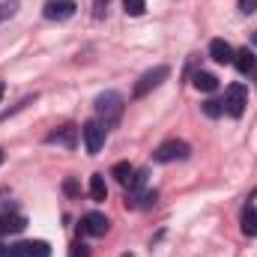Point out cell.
Wrapping results in <instances>:
<instances>
[{
    "instance_id": "d6986e66",
    "label": "cell",
    "mask_w": 257,
    "mask_h": 257,
    "mask_svg": "<svg viewBox=\"0 0 257 257\" xmlns=\"http://www.w3.org/2000/svg\"><path fill=\"white\" fill-rule=\"evenodd\" d=\"M221 111H224V105H221L218 99H206V102H203V114H206V117H221Z\"/></svg>"
},
{
    "instance_id": "603a6c76",
    "label": "cell",
    "mask_w": 257,
    "mask_h": 257,
    "mask_svg": "<svg viewBox=\"0 0 257 257\" xmlns=\"http://www.w3.org/2000/svg\"><path fill=\"white\" fill-rule=\"evenodd\" d=\"M15 9H18V3H15V0H12V3H3V6H0V21H3V18H9Z\"/></svg>"
},
{
    "instance_id": "4fadbf2b",
    "label": "cell",
    "mask_w": 257,
    "mask_h": 257,
    "mask_svg": "<svg viewBox=\"0 0 257 257\" xmlns=\"http://www.w3.org/2000/svg\"><path fill=\"white\" fill-rule=\"evenodd\" d=\"M233 66L242 72V75H248V72H254L257 69V57L254 51H248V48H239V51H233Z\"/></svg>"
},
{
    "instance_id": "6da1fadb",
    "label": "cell",
    "mask_w": 257,
    "mask_h": 257,
    "mask_svg": "<svg viewBox=\"0 0 257 257\" xmlns=\"http://www.w3.org/2000/svg\"><path fill=\"white\" fill-rule=\"evenodd\" d=\"M123 108H126V102H123V96L120 93H114V90H108V93H102L99 99H96V114H99V123L108 128H117L120 123V117H123Z\"/></svg>"
},
{
    "instance_id": "3957f363",
    "label": "cell",
    "mask_w": 257,
    "mask_h": 257,
    "mask_svg": "<svg viewBox=\"0 0 257 257\" xmlns=\"http://www.w3.org/2000/svg\"><path fill=\"white\" fill-rule=\"evenodd\" d=\"M168 75H171V69H168V66H156V69L144 72V75L138 78V84L132 87V99H144V96H147V93H153L162 81H168Z\"/></svg>"
},
{
    "instance_id": "9c48e42d",
    "label": "cell",
    "mask_w": 257,
    "mask_h": 257,
    "mask_svg": "<svg viewBox=\"0 0 257 257\" xmlns=\"http://www.w3.org/2000/svg\"><path fill=\"white\" fill-rule=\"evenodd\" d=\"M12 257H51V245L45 239L18 242V245H12Z\"/></svg>"
},
{
    "instance_id": "8fae6325",
    "label": "cell",
    "mask_w": 257,
    "mask_h": 257,
    "mask_svg": "<svg viewBox=\"0 0 257 257\" xmlns=\"http://www.w3.org/2000/svg\"><path fill=\"white\" fill-rule=\"evenodd\" d=\"M209 57L215 60V63H233V48H230V42H224V39H212L209 42Z\"/></svg>"
},
{
    "instance_id": "2e32d148",
    "label": "cell",
    "mask_w": 257,
    "mask_h": 257,
    "mask_svg": "<svg viewBox=\"0 0 257 257\" xmlns=\"http://www.w3.org/2000/svg\"><path fill=\"white\" fill-rule=\"evenodd\" d=\"M132 174H135V171H132V165H128V162H117V165H114V171H111V177H114L117 183H123V186L132 180Z\"/></svg>"
},
{
    "instance_id": "d4e9b609",
    "label": "cell",
    "mask_w": 257,
    "mask_h": 257,
    "mask_svg": "<svg viewBox=\"0 0 257 257\" xmlns=\"http://www.w3.org/2000/svg\"><path fill=\"white\" fill-rule=\"evenodd\" d=\"M105 6H108V0H96V15H102V12H105Z\"/></svg>"
},
{
    "instance_id": "ba28073f",
    "label": "cell",
    "mask_w": 257,
    "mask_h": 257,
    "mask_svg": "<svg viewBox=\"0 0 257 257\" xmlns=\"http://www.w3.org/2000/svg\"><path fill=\"white\" fill-rule=\"evenodd\" d=\"M108 227H111V221L102 212H87L81 218V233H87V236H105Z\"/></svg>"
},
{
    "instance_id": "f1b7e54d",
    "label": "cell",
    "mask_w": 257,
    "mask_h": 257,
    "mask_svg": "<svg viewBox=\"0 0 257 257\" xmlns=\"http://www.w3.org/2000/svg\"><path fill=\"white\" fill-rule=\"evenodd\" d=\"M0 165H3V153H0Z\"/></svg>"
},
{
    "instance_id": "52a82bcc",
    "label": "cell",
    "mask_w": 257,
    "mask_h": 257,
    "mask_svg": "<svg viewBox=\"0 0 257 257\" xmlns=\"http://www.w3.org/2000/svg\"><path fill=\"white\" fill-rule=\"evenodd\" d=\"M144 192H147V171H138V174H132V180L126 183V206L138 209Z\"/></svg>"
},
{
    "instance_id": "9a60e30c",
    "label": "cell",
    "mask_w": 257,
    "mask_h": 257,
    "mask_svg": "<svg viewBox=\"0 0 257 257\" xmlns=\"http://www.w3.org/2000/svg\"><path fill=\"white\" fill-rule=\"evenodd\" d=\"M197 90H203V93H212V90H218V78L212 75V72H197L192 81Z\"/></svg>"
},
{
    "instance_id": "8992f818",
    "label": "cell",
    "mask_w": 257,
    "mask_h": 257,
    "mask_svg": "<svg viewBox=\"0 0 257 257\" xmlns=\"http://www.w3.org/2000/svg\"><path fill=\"white\" fill-rule=\"evenodd\" d=\"M75 9H78L75 0H48V3L42 6V15H45L48 21H66V18L75 15Z\"/></svg>"
},
{
    "instance_id": "7402d4cb",
    "label": "cell",
    "mask_w": 257,
    "mask_h": 257,
    "mask_svg": "<svg viewBox=\"0 0 257 257\" xmlns=\"http://www.w3.org/2000/svg\"><path fill=\"white\" fill-rule=\"evenodd\" d=\"M69 257H90V248H87L84 242H75L72 251H69Z\"/></svg>"
},
{
    "instance_id": "5bb4252c",
    "label": "cell",
    "mask_w": 257,
    "mask_h": 257,
    "mask_svg": "<svg viewBox=\"0 0 257 257\" xmlns=\"http://www.w3.org/2000/svg\"><path fill=\"white\" fill-rule=\"evenodd\" d=\"M90 197H93L96 203H102V200L108 197V186H105V177H102V174H93V177H90Z\"/></svg>"
},
{
    "instance_id": "4316f807",
    "label": "cell",
    "mask_w": 257,
    "mask_h": 257,
    "mask_svg": "<svg viewBox=\"0 0 257 257\" xmlns=\"http://www.w3.org/2000/svg\"><path fill=\"white\" fill-rule=\"evenodd\" d=\"M251 39H254V45H257V30H254V33H251Z\"/></svg>"
},
{
    "instance_id": "cb8c5ba5",
    "label": "cell",
    "mask_w": 257,
    "mask_h": 257,
    "mask_svg": "<svg viewBox=\"0 0 257 257\" xmlns=\"http://www.w3.org/2000/svg\"><path fill=\"white\" fill-rule=\"evenodd\" d=\"M239 9L245 15H251V12H257V0H239Z\"/></svg>"
},
{
    "instance_id": "7c38bea8",
    "label": "cell",
    "mask_w": 257,
    "mask_h": 257,
    "mask_svg": "<svg viewBox=\"0 0 257 257\" xmlns=\"http://www.w3.org/2000/svg\"><path fill=\"white\" fill-rule=\"evenodd\" d=\"M27 227V218L18 215V212H6L0 215V233H21Z\"/></svg>"
},
{
    "instance_id": "ac0fdd59",
    "label": "cell",
    "mask_w": 257,
    "mask_h": 257,
    "mask_svg": "<svg viewBox=\"0 0 257 257\" xmlns=\"http://www.w3.org/2000/svg\"><path fill=\"white\" fill-rule=\"evenodd\" d=\"M123 6H126V15L138 18V15H144V9H147V0H123Z\"/></svg>"
},
{
    "instance_id": "30bf717a",
    "label": "cell",
    "mask_w": 257,
    "mask_h": 257,
    "mask_svg": "<svg viewBox=\"0 0 257 257\" xmlns=\"http://www.w3.org/2000/svg\"><path fill=\"white\" fill-rule=\"evenodd\" d=\"M45 144H60V147H75L78 144V128L75 126H60V128H54V132H48L45 135Z\"/></svg>"
},
{
    "instance_id": "44dd1931",
    "label": "cell",
    "mask_w": 257,
    "mask_h": 257,
    "mask_svg": "<svg viewBox=\"0 0 257 257\" xmlns=\"http://www.w3.org/2000/svg\"><path fill=\"white\" fill-rule=\"evenodd\" d=\"M156 200H159V192H156V189H147V192H144V197H141V206L147 209V206H153Z\"/></svg>"
},
{
    "instance_id": "83f0119b",
    "label": "cell",
    "mask_w": 257,
    "mask_h": 257,
    "mask_svg": "<svg viewBox=\"0 0 257 257\" xmlns=\"http://www.w3.org/2000/svg\"><path fill=\"white\" fill-rule=\"evenodd\" d=\"M0 99H3V81H0Z\"/></svg>"
},
{
    "instance_id": "e0dca14e",
    "label": "cell",
    "mask_w": 257,
    "mask_h": 257,
    "mask_svg": "<svg viewBox=\"0 0 257 257\" xmlns=\"http://www.w3.org/2000/svg\"><path fill=\"white\" fill-rule=\"evenodd\" d=\"M242 230H245L248 236H257V209H248V212L242 215Z\"/></svg>"
},
{
    "instance_id": "277c9868",
    "label": "cell",
    "mask_w": 257,
    "mask_h": 257,
    "mask_svg": "<svg viewBox=\"0 0 257 257\" xmlns=\"http://www.w3.org/2000/svg\"><path fill=\"white\" fill-rule=\"evenodd\" d=\"M224 111L230 114V117H242L245 114V105H248V90L242 87V84H230L227 90H224Z\"/></svg>"
},
{
    "instance_id": "484cf974",
    "label": "cell",
    "mask_w": 257,
    "mask_h": 257,
    "mask_svg": "<svg viewBox=\"0 0 257 257\" xmlns=\"http://www.w3.org/2000/svg\"><path fill=\"white\" fill-rule=\"evenodd\" d=\"M0 257H12V245H9V248H6V245H3V242H0Z\"/></svg>"
},
{
    "instance_id": "ffe728a7",
    "label": "cell",
    "mask_w": 257,
    "mask_h": 257,
    "mask_svg": "<svg viewBox=\"0 0 257 257\" xmlns=\"http://www.w3.org/2000/svg\"><path fill=\"white\" fill-rule=\"evenodd\" d=\"M63 192L69 194V197H78V194H81V186H78V180H72V177H69V180L63 183Z\"/></svg>"
},
{
    "instance_id": "7a4b0ae2",
    "label": "cell",
    "mask_w": 257,
    "mask_h": 257,
    "mask_svg": "<svg viewBox=\"0 0 257 257\" xmlns=\"http://www.w3.org/2000/svg\"><path fill=\"white\" fill-rule=\"evenodd\" d=\"M189 156H192V147H189L186 141H177V138H171V141L159 144V147H156V153H153V159H156V162H162V165H168V162H186Z\"/></svg>"
},
{
    "instance_id": "5b68a950",
    "label": "cell",
    "mask_w": 257,
    "mask_h": 257,
    "mask_svg": "<svg viewBox=\"0 0 257 257\" xmlns=\"http://www.w3.org/2000/svg\"><path fill=\"white\" fill-rule=\"evenodd\" d=\"M81 135H84V147H87V153H90V156H99L102 147H105V138H108L105 126H102L99 120H90V123H84Z\"/></svg>"
}]
</instances>
